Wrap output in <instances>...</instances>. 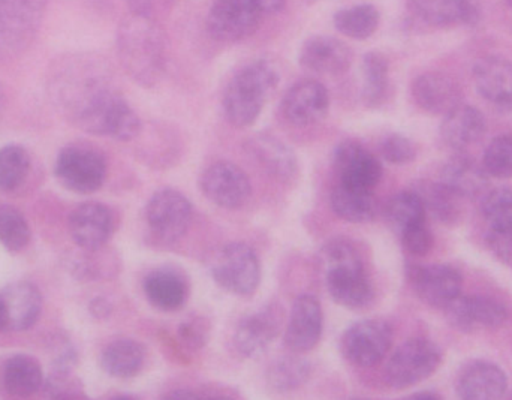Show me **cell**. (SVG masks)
<instances>
[{
    "mask_svg": "<svg viewBox=\"0 0 512 400\" xmlns=\"http://www.w3.org/2000/svg\"><path fill=\"white\" fill-rule=\"evenodd\" d=\"M45 0H0V62L23 53L38 33Z\"/></svg>",
    "mask_w": 512,
    "mask_h": 400,
    "instance_id": "6",
    "label": "cell"
},
{
    "mask_svg": "<svg viewBox=\"0 0 512 400\" xmlns=\"http://www.w3.org/2000/svg\"><path fill=\"white\" fill-rule=\"evenodd\" d=\"M456 392L460 400H501L508 392V377L496 363L475 360L460 372Z\"/></svg>",
    "mask_w": 512,
    "mask_h": 400,
    "instance_id": "22",
    "label": "cell"
},
{
    "mask_svg": "<svg viewBox=\"0 0 512 400\" xmlns=\"http://www.w3.org/2000/svg\"><path fill=\"white\" fill-rule=\"evenodd\" d=\"M209 400H233V399L225 398V396H218V398H212V399H209Z\"/></svg>",
    "mask_w": 512,
    "mask_h": 400,
    "instance_id": "51",
    "label": "cell"
},
{
    "mask_svg": "<svg viewBox=\"0 0 512 400\" xmlns=\"http://www.w3.org/2000/svg\"><path fill=\"white\" fill-rule=\"evenodd\" d=\"M210 273L219 287L236 296H252L261 284V263L251 246L230 243L213 258Z\"/></svg>",
    "mask_w": 512,
    "mask_h": 400,
    "instance_id": "7",
    "label": "cell"
},
{
    "mask_svg": "<svg viewBox=\"0 0 512 400\" xmlns=\"http://www.w3.org/2000/svg\"><path fill=\"white\" fill-rule=\"evenodd\" d=\"M42 296L30 282H14L0 291V315L5 332H24L38 321Z\"/></svg>",
    "mask_w": 512,
    "mask_h": 400,
    "instance_id": "19",
    "label": "cell"
},
{
    "mask_svg": "<svg viewBox=\"0 0 512 400\" xmlns=\"http://www.w3.org/2000/svg\"><path fill=\"white\" fill-rule=\"evenodd\" d=\"M54 173L68 191L81 195L93 194L102 188L107 179V162L95 149L68 146L60 150Z\"/></svg>",
    "mask_w": 512,
    "mask_h": 400,
    "instance_id": "9",
    "label": "cell"
},
{
    "mask_svg": "<svg viewBox=\"0 0 512 400\" xmlns=\"http://www.w3.org/2000/svg\"><path fill=\"white\" fill-rule=\"evenodd\" d=\"M114 231L113 212L101 203H84L69 218V233L80 248H102Z\"/></svg>",
    "mask_w": 512,
    "mask_h": 400,
    "instance_id": "24",
    "label": "cell"
},
{
    "mask_svg": "<svg viewBox=\"0 0 512 400\" xmlns=\"http://www.w3.org/2000/svg\"><path fill=\"white\" fill-rule=\"evenodd\" d=\"M444 354L430 339H409L400 345L385 366V381L391 389L405 390L423 383L441 368Z\"/></svg>",
    "mask_w": 512,
    "mask_h": 400,
    "instance_id": "5",
    "label": "cell"
},
{
    "mask_svg": "<svg viewBox=\"0 0 512 400\" xmlns=\"http://www.w3.org/2000/svg\"><path fill=\"white\" fill-rule=\"evenodd\" d=\"M415 104L429 114L447 116L462 104L459 83L444 72L429 71L418 75L411 86Z\"/></svg>",
    "mask_w": 512,
    "mask_h": 400,
    "instance_id": "20",
    "label": "cell"
},
{
    "mask_svg": "<svg viewBox=\"0 0 512 400\" xmlns=\"http://www.w3.org/2000/svg\"><path fill=\"white\" fill-rule=\"evenodd\" d=\"M331 209L343 221L351 224H367L378 215V198L369 189L339 185L331 192Z\"/></svg>",
    "mask_w": 512,
    "mask_h": 400,
    "instance_id": "30",
    "label": "cell"
},
{
    "mask_svg": "<svg viewBox=\"0 0 512 400\" xmlns=\"http://www.w3.org/2000/svg\"><path fill=\"white\" fill-rule=\"evenodd\" d=\"M44 383L42 368L33 357L14 356L3 369V384L9 395L17 398H30L41 389Z\"/></svg>",
    "mask_w": 512,
    "mask_h": 400,
    "instance_id": "34",
    "label": "cell"
},
{
    "mask_svg": "<svg viewBox=\"0 0 512 400\" xmlns=\"http://www.w3.org/2000/svg\"><path fill=\"white\" fill-rule=\"evenodd\" d=\"M330 110V93L324 84L303 80L289 87L282 99L283 117L291 125L312 126L321 122Z\"/></svg>",
    "mask_w": 512,
    "mask_h": 400,
    "instance_id": "16",
    "label": "cell"
},
{
    "mask_svg": "<svg viewBox=\"0 0 512 400\" xmlns=\"http://www.w3.org/2000/svg\"><path fill=\"white\" fill-rule=\"evenodd\" d=\"M486 126L484 114L478 108L462 102L444 116L439 134L448 149L463 153L484 137Z\"/></svg>",
    "mask_w": 512,
    "mask_h": 400,
    "instance_id": "25",
    "label": "cell"
},
{
    "mask_svg": "<svg viewBox=\"0 0 512 400\" xmlns=\"http://www.w3.org/2000/svg\"><path fill=\"white\" fill-rule=\"evenodd\" d=\"M403 249L414 257H424L433 248V236L426 224L415 225L400 234Z\"/></svg>",
    "mask_w": 512,
    "mask_h": 400,
    "instance_id": "43",
    "label": "cell"
},
{
    "mask_svg": "<svg viewBox=\"0 0 512 400\" xmlns=\"http://www.w3.org/2000/svg\"><path fill=\"white\" fill-rule=\"evenodd\" d=\"M298 62L301 68L315 74L339 75L351 66L352 51L340 39L316 35L301 44Z\"/></svg>",
    "mask_w": 512,
    "mask_h": 400,
    "instance_id": "21",
    "label": "cell"
},
{
    "mask_svg": "<svg viewBox=\"0 0 512 400\" xmlns=\"http://www.w3.org/2000/svg\"><path fill=\"white\" fill-rule=\"evenodd\" d=\"M191 201L177 189H161L150 198L146 222L152 236L161 245H171L188 233L192 222Z\"/></svg>",
    "mask_w": 512,
    "mask_h": 400,
    "instance_id": "8",
    "label": "cell"
},
{
    "mask_svg": "<svg viewBox=\"0 0 512 400\" xmlns=\"http://www.w3.org/2000/svg\"><path fill=\"white\" fill-rule=\"evenodd\" d=\"M508 400H512V393H511V395H510V398H508Z\"/></svg>",
    "mask_w": 512,
    "mask_h": 400,
    "instance_id": "56",
    "label": "cell"
},
{
    "mask_svg": "<svg viewBox=\"0 0 512 400\" xmlns=\"http://www.w3.org/2000/svg\"><path fill=\"white\" fill-rule=\"evenodd\" d=\"M381 14L370 3L340 9L334 14L333 24L337 32L357 41L370 38L378 30Z\"/></svg>",
    "mask_w": 512,
    "mask_h": 400,
    "instance_id": "36",
    "label": "cell"
},
{
    "mask_svg": "<svg viewBox=\"0 0 512 400\" xmlns=\"http://www.w3.org/2000/svg\"><path fill=\"white\" fill-rule=\"evenodd\" d=\"M144 363L146 350L140 342L132 339L111 342L101 356L102 369L119 380L137 377L143 371Z\"/></svg>",
    "mask_w": 512,
    "mask_h": 400,
    "instance_id": "32",
    "label": "cell"
},
{
    "mask_svg": "<svg viewBox=\"0 0 512 400\" xmlns=\"http://www.w3.org/2000/svg\"><path fill=\"white\" fill-rule=\"evenodd\" d=\"M487 248L499 263L512 269V231L511 233H498L489 231L486 237Z\"/></svg>",
    "mask_w": 512,
    "mask_h": 400,
    "instance_id": "45",
    "label": "cell"
},
{
    "mask_svg": "<svg viewBox=\"0 0 512 400\" xmlns=\"http://www.w3.org/2000/svg\"><path fill=\"white\" fill-rule=\"evenodd\" d=\"M0 332H5V327H3L2 315H0Z\"/></svg>",
    "mask_w": 512,
    "mask_h": 400,
    "instance_id": "52",
    "label": "cell"
},
{
    "mask_svg": "<svg viewBox=\"0 0 512 400\" xmlns=\"http://www.w3.org/2000/svg\"><path fill=\"white\" fill-rule=\"evenodd\" d=\"M143 290L150 305L162 312L179 311L188 299V284L173 269L150 272L144 279Z\"/></svg>",
    "mask_w": 512,
    "mask_h": 400,
    "instance_id": "29",
    "label": "cell"
},
{
    "mask_svg": "<svg viewBox=\"0 0 512 400\" xmlns=\"http://www.w3.org/2000/svg\"><path fill=\"white\" fill-rule=\"evenodd\" d=\"M393 345V329L382 320L352 324L342 336L340 348L345 359L358 368H373L387 357Z\"/></svg>",
    "mask_w": 512,
    "mask_h": 400,
    "instance_id": "11",
    "label": "cell"
},
{
    "mask_svg": "<svg viewBox=\"0 0 512 400\" xmlns=\"http://www.w3.org/2000/svg\"><path fill=\"white\" fill-rule=\"evenodd\" d=\"M53 96L81 131L117 141L141 134L140 117L107 78L89 63L66 66L53 81Z\"/></svg>",
    "mask_w": 512,
    "mask_h": 400,
    "instance_id": "1",
    "label": "cell"
},
{
    "mask_svg": "<svg viewBox=\"0 0 512 400\" xmlns=\"http://www.w3.org/2000/svg\"><path fill=\"white\" fill-rule=\"evenodd\" d=\"M406 278L421 302L442 311L462 294V273L448 264H409Z\"/></svg>",
    "mask_w": 512,
    "mask_h": 400,
    "instance_id": "12",
    "label": "cell"
},
{
    "mask_svg": "<svg viewBox=\"0 0 512 400\" xmlns=\"http://www.w3.org/2000/svg\"><path fill=\"white\" fill-rule=\"evenodd\" d=\"M319 261L325 287L337 305L354 311L372 305L375 288L354 243L346 239L330 240L322 248Z\"/></svg>",
    "mask_w": 512,
    "mask_h": 400,
    "instance_id": "3",
    "label": "cell"
},
{
    "mask_svg": "<svg viewBox=\"0 0 512 400\" xmlns=\"http://www.w3.org/2000/svg\"><path fill=\"white\" fill-rule=\"evenodd\" d=\"M385 219L391 230L400 236L403 231L415 227V225L426 224L427 212L423 201L418 197L417 192L403 191L390 198L385 206Z\"/></svg>",
    "mask_w": 512,
    "mask_h": 400,
    "instance_id": "35",
    "label": "cell"
},
{
    "mask_svg": "<svg viewBox=\"0 0 512 400\" xmlns=\"http://www.w3.org/2000/svg\"><path fill=\"white\" fill-rule=\"evenodd\" d=\"M508 5H510V8L512 9V0H507Z\"/></svg>",
    "mask_w": 512,
    "mask_h": 400,
    "instance_id": "55",
    "label": "cell"
},
{
    "mask_svg": "<svg viewBox=\"0 0 512 400\" xmlns=\"http://www.w3.org/2000/svg\"><path fill=\"white\" fill-rule=\"evenodd\" d=\"M246 152L265 171L280 182H291L298 173V161L294 150L280 138L267 132H258L248 138Z\"/></svg>",
    "mask_w": 512,
    "mask_h": 400,
    "instance_id": "23",
    "label": "cell"
},
{
    "mask_svg": "<svg viewBox=\"0 0 512 400\" xmlns=\"http://www.w3.org/2000/svg\"><path fill=\"white\" fill-rule=\"evenodd\" d=\"M30 156L24 147L8 144L0 149V191L14 192L29 176Z\"/></svg>",
    "mask_w": 512,
    "mask_h": 400,
    "instance_id": "38",
    "label": "cell"
},
{
    "mask_svg": "<svg viewBox=\"0 0 512 400\" xmlns=\"http://www.w3.org/2000/svg\"><path fill=\"white\" fill-rule=\"evenodd\" d=\"M200 186L207 200L227 210L240 209L252 195L248 174L230 161L210 164L201 174Z\"/></svg>",
    "mask_w": 512,
    "mask_h": 400,
    "instance_id": "14",
    "label": "cell"
},
{
    "mask_svg": "<svg viewBox=\"0 0 512 400\" xmlns=\"http://www.w3.org/2000/svg\"><path fill=\"white\" fill-rule=\"evenodd\" d=\"M409 8L418 20L438 29L472 23L477 18L471 0H409Z\"/></svg>",
    "mask_w": 512,
    "mask_h": 400,
    "instance_id": "28",
    "label": "cell"
},
{
    "mask_svg": "<svg viewBox=\"0 0 512 400\" xmlns=\"http://www.w3.org/2000/svg\"><path fill=\"white\" fill-rule=\"evenodd\" d=\"M441 182L462 200H475L489 191L490 176L483 164H478L471 156L457 153L442 168Z\"/></svg>",
    "mask_w": 512,
    "mask_h": 400,
    "instance_id": "26",
    "label": "cell"
},
{
    "mask_svg": "<svg viewBox=\"0 0 512 400\" xmlns=\"http://www.w3.org/2000/svg\"><path fill=\"white\" fill-rule=\"evenodd\" d=\"M390 87V63L378 51H370L361 62V98L369 108L384 104Z\"/></svg>",
    "mask_w": 512,
    "mask_h": 400,
    "instance_id": "33",
    "label": "cell"
},
{
    "mask_svg": "<svg viewBox=\"0 0 512 400\" xmlns=\"http://www.w3.org/2000/svg\"><path fill=\"white\" fill-rule=\"evenodd\" d=\"M179 338L183 345L191 348V350H198L206 345L207 339H209V329L203 321L188 320L179 327Z\"/></svg>",
    "mask_w": 512,
    "mask_h": 400,
    "instance_id": "44",
    "label": "cell"
},
{
    "mask_svg": "<svg viewBox=\"0 0 512 400\" xmlns=\"http://www.w3.org/2000/svg\"><path fill=\"white\" fill-rule=\"evenodd\" d=\"M277 83L279 74L268 60H254L239 69L225 87L222 99L228 122L236 128L254 125Z\"/></svg>",
    "mask_w": 512,
    "mask_h": 400,
    "instance_id": "4",
    "label": "cell"
},
{
    "mask_svg": "<svg viewBox=\"0 0 512 400\" xmlns=\"http://www.w3.org/2000/svg\"><path fill=\"white\" fill-rule=\"evenodd\" d=\"M444 312L448 324L465 335L496 330L510 320V309L504 302L483 294H460Z\"/></svg>",
    "mask_w": 512,
    "mask_h": 400,
    "instance_id": "10",
    "label": "cell"
},
{
    "mask_svg": "<svg viewBox=\"0 0 512 400\" xmlns=\"http://www.w3.org/2000/svg\"><path fill=\"white\" fill-rule=\"evenodd\" d=\"M484 170L495 179H512V137L499 135L487 144L483 155Z\"/></svg>",
    "mask_w": 512,
    "mask_h": 400,
    "instance_id": "41",
    "label": "cell"
},
{
    "mask_svg": "<svg viewBox=\"0 0 512 400\" xmlns=\"http://www.w3.org/2000/svg\"><path fill=\"white\" fill-rule=\"evenodd\" d=\"M30 240V227L20 210L12 206H0V242L8 251L18 252L26 248Z\"/></svg>",
    "mask_w": 512,
    "mask_h": 400,
    "instance_id": "40",
    "label": "cell"
},
{
    "mask_svg": "<svg viewBox=\"0 0 512 400\" xmlns=\"http://www.w3.org/2000/svg\"><path fill=\"white\" fill-rule=\"evenodd\" d=\"M379 152L385 161L394 165L411 164L418 156L414 141L402 134L387 135L379 144Z\"/></svg>",
    "mask_w": 512,
    "mask_h": 400,
    "instance_id": "42",
    "label": "cell"
},
{
    "mask_svg": "<svg viewBox=\"0 0 512 400\" xmlns=\"http://www.w3.org/2000/svg\"><path fill=\"white\" fill-rule=\"evenodd\" d=\"M312 365L298 356H285L271 363L267 371V383L274 392L291 393L307 383Z\"/></svg>",
    "mask_w": 512,
    "mask_h": 400,
    "instance_id": "37",
    "label": "cell"
},
{
    "mask_svg": "<svg viewBox=\"0 0 512 400\" xmlns=\"http://www.w3.org/2000/svg\"><path fill=\"white\" fill-rule=\"evenodd\" d=\"M59 400H78V399H74V398H60Z\"/></svg>",
    "mask_w": 512,
    "mask_h": 400,
    "instance_id": "53",
    "label": "cell"
},
{
    "mask_svg": "<svg viewBox=\"0 0 512 400\" xmlns=\"http://www.w3.org/2000/svg\"><path fill=\"white\" fill-rule=\"evenodd\" d=\"M481 212L490 231L511 233L512 231V189L507 186L489 189L483 197Z\"/></svg>",
    "mask_w": 512,
    "mask_h": 400,
    "instance_id": "39",
    "label": "cell"
},
{
    "mask_svg": "<svg viewBox=\"0 0 512 400\" xmlns=\"http://www.w3.org/2000/svg\"><path fill=\"white\" fill-rule=\"evenodd\" d=\"M322 329L324 315L319 300L310 294L297 297L286 324V347L295 354L309 353L321 341Z\"/></svg>",
    "mask_w": 512,
    "mask_h": 400,
    "instance_id": "17",
    "label": "cell"
},
{
    "mask_svg": "<svg viewBox=\"0 0 512 400\" xmlns=\"http://www.w3.org/2000/svg\"><path fill=\"white\" fill-rule=\"evenodd\" d=\"M261 15L252 0H213L207 14V32L222 44H236L254 35Z\"/></svg>",
    "mask_w": 512,
    "mask_h": 400,
    "instance_id": "13",
    "label": "cell"
},
{
    "mask_svg": "<svg viewBox=\"0 0 512 400\" xmlns=\"http://www.w3.org/2000/svg\"><path fill=\"white\" fill-rule=\"evenodd\" d=\"M412 191L417 192L426 207V212L441 224L447 225V227H456L463 221V216H465L463 200L457 197L451 189H448L444 183L423 180V182L417 183Z\"/></svg>",
    "mask_w": 512,
    "mask_h": 400,
    "instance_id": "31",
    "label": "cell"
},
{
    "mask_svg": "<svg viewBox=\"0 0 512 400\" xmlns=\"http://www.w3.org/2000/svg\"><path fill=\"white\" fill-rule=\"evenodd\" d=\"M261 14H277L285 8L286 0H252Z\"/></svg>",
    "mask_w": 512,
    "mask_h": 400,
    "instance_id": "46",
    "label": "cell"
},
{
    "mask_svg": "<svg viewBox=\"0 0 512 400\" xmlns=\"http://www.w3.org/2000/svg\"><path fill=\"white\" fill-rule=\"evenodd\" d=\"M92 311L96 317L102 318L110 312V305L105 300H96L93 302Z\"/></svg>",
    "mask_w": 512,
    "mask_h": 400,
    "instance_id": "48",
    "label": "cell"
},
{
    "mask_svg": "<svg viewBox=\"0 0 512 400\" xmlns=\"http://www.w3.org/2000/svg\"><path fill=\"white\" fill-rule=\"evenodd\" d=\"M280 327L282 314L279 306H264L242 318L234 333V347L243 357L255 359L273 344L279 336Z\"/></svg>",
    "mask_w": 512,
    "mask_h": 400,
    "instance_id": "18",
    "label": "cell"
},
{
    "mask_svg": "<svg viewBox=\"0 0 512 400\" xmlns=\"http://www.w3.org/2000/svg\"><path fill=\"white\" fill-rule=\"evenodd\" d=\"M411 400H441V399H439V396L435 395V393L423 392V393H418V395H415L414 398H412Z\"/></svg>",
    "mask_w": 512,
    "mask_h": 400,
    "instance_id": "49",
    "label": "cell"
},
{
    "mask_svg": "<svg viewBox=\"0 0 512 400\" xmlns=\"http://www.w3.org/2000/svg\"><path fill=\"white\" fill-rule=\"evenodd\" d=\"M117 54L126 74L141 87L156 86L167 71V38L146 12H131L117 29Z\"/></svg>",
    "mask_w": 512,
    "mask_h": 400,
    "instance_id": "2",
    "label": "cell"
},
{
    "mask_svg": "<svg viewBox=\"0 0 512 400\" xmlns=\"http://www.w3.org/2000/svg\"><path fill=\"white\" fill-rule=\"evenodd\" d=\"M113 400H132V399H129V398H116V399H113Z\"/></svg>",
    "mask_w": 512,
    "mask_h": 400,
    "instance_id": "54",
    "label": "cell"
},
{
    "mask_svg": "<svg viewBox=\"0 0 512 400\" xmlns=\"http://www.w3.org/2000/svg\"><path fill=\"white\" fill-rule=\"evenodd\" d=\"M477 92L498 107L512 105V63L499 56H486L474 66Z\"/></svg>",
    "mask_w": 512,
    "mask_h": 400,
    "instance_id": "27",
    "label": "cell"
},
{
    "mask_svg": "<svg viewBox=\"0 0 512 400\" xmlns=\"http://www.w3.org/2000/svg\"><path fill=\"white\" fill-rule=\"evenodd\" d=\"M3 99H5V89H3L2 84H0V105L3 104Z\"/></svg>",
    "mask_w": 512,
    "mask_h": 400,
    "instance_id": "50",
    "label": "cell"
},
{
    "mask_svg": "<svg viewBox=\"0 0 512 400\" xmlns=\"http://www.w3.org/2000/svg\"><path fill=\"white\" fill-rule=\"evenodd\" d=\"M162 400H201L194 393L189 390H174V392L168 393Z\"/></svg>",
    "mask_w": 512,
    "mask_h": 400,
    "instance_id": "47",
    "label": "cell"
},
{
    "mask_svg": "<svg viewBox=\"0 0 512 400\" xmlns=\"http://www.w3.org/2000/svg\"><path fill=\"white\" fill-rule=\"evenodd\" d=\"M333 164L342 185L373 191L381 182V162L358 141L346 140L337 144Z\"/></svg>",
    "mask_w": 512,
    "mask_h": 400,
    "instance_id": "15",
    "label": "cell"
}]
</instances>
